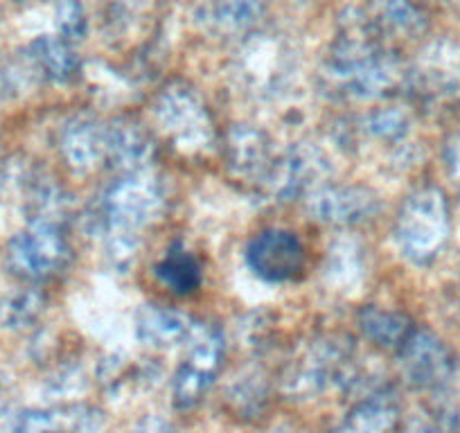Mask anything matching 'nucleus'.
Here are the masks:
<instances>
[{
	"label": "nucleus",
	"instance_id": "nucleus-1",
	"mask_svg": "<svg viewBox=\"0 0 460 433\" xmlns=\"http://www.w3.org/2000/svg\"><path fill=\"white\" fill-rule=\"evenodd\" d=\"M449 235V210L438 190H422L409 199L400 216V242L415 260H431Z\"/></svg>",
	"mask_w": 460,
	"mask_h": 433
},
{
	"label": "nucleus",
	"instance_id": "nucleus-2",
	"mask_svg": "<svg viewBox=\"0 0 460 433\" xmlns=\"http://www.w3.org/2000/svg\"><path fill=\"white\" fill-rule=\"evenodd\" d=\"M246 262L262 280L289 282L303 273L305 249L291 233L267 231L249 244Z\"/></svg>",
	"mask_w": 460,
	"mask_h": 433
},
{
	"label": "nucleus",
	"instance_id": "nucleus-3",
	"mask_svg": "<svg viewBox=\"0 0 460 433\" xmlns=\"http://www.w3.org/2000/svg\"><path fill=\"white\" fill-rule=\"evenodd\" d=\"M64 258V244L50 228H34L10 246V264L23 278H46Z\"/></svg>",
	"mask_w": 460,
	"mask_h": 433
},
{
	"label": "nucleus",
	"instance_id": "nucleus-4",
	"mask_svg": "<svg viewBox=\"0 0 460 433\" xmlns=\"http://www.w3.org/2000/svg\"><path fill=\"white\" fill-rule=\"evenodd\" d=\"M406 368L418 386H442L454 375V357L431 334H415L406 343Z\"/></svg>",
	"mask_w": 460,
	"mask_h": 433
},
{
	"label": "nucleus",
	"instance_id": "nucleus-5",
	"mask_svg": "<svg viewBox=\"0 0 460 433\" xmlns=\"http://www.w3.org/2000/svg\"><path fill=\"white\" fill-rule=\"evenodd\" d=\"M219 366V343H212V339H206L203 343H197L192 350V357L179 370L174 382V402L179 406H192L201 400L206 393L208 384L215 377V370Z\"/></svg>",
	"mask_w": 460,
	"mask_h": 433
},
{
	"label": "nucleus",
	"instance_id": "nucleus-6",
	"mask_svg": "<svg viewBox=\"0 0 460 433\" xmlns=\"http://www.w3.org/2000/svg\"><path fill=\"white\" fill-rule=\"evenodd\" d=\"M158 276L179 294H190V291L197 289L199 280H201L197 260L185 251H172L158 267Z\"/></svg>",
	"mask_w": 460,
	"mask_h": 433
},
{
	"label": "nucleus",
	"instance_id": "nucleus-7",
	"mask_svg": "<svg viewBox=\"0 0 460 433\" xmlns=\"http://www.w3.org/2000/svg\"><path fill=\"white\" fill-rule=\"evenodd\" d=\"M37 59L52 77H68L75 70V57L66 43L55 41V39H41L34 46Z\"/></svg>",
	"mask_w": 460,
	"mask_h": 433
},
{
	"label": "nucleus",
	"instance_id": "nucleus-8",
	"mask_svg": "<svg viewBox=\"0 0 460 433\" xmlns=\"http://www.w3.org/2000/svg\"><path fill=\"white\" fill-rule=\"evenodd\" d=\"M37 307V298L30 294L7 296V298L0 303V325H3V328H23L25 323L34 318Z\"/></svg>",
	"mask_w": 460,
	"mask_h": 433
},
{
	"label": "nucleus",
	"instance_id": "nucleus-9",
	"mask_svg": "<svg viewBox=\"0 0 460 433\" xmlns=\"http://www.w3.org/2000/svg\"><path fill=\"white\" fill-rule=\"evenodd\" d=\"M219 5L221 21H228L230 25L251 23L260 12V0H221Z\"/></svg>",
	"mask_w": 460,
	"mask_h": 433
},
{
	"label": "nucleus",
	"instance_id": "nucleus-10",
	"mask_svg": "<svg viewBox=\"0 0 460 433\" xmlns=\"http://www.w3.org/2000/svg\"><path fill=\"white\" fill-rule=\"evenodd\" d=\"M388 415L391 411L382 409V406H366L359 413H355L345 433H375L388 422Z\"/></svg>",
	"mask_w": 460,
	"mask_h": 433
},
{
	"label": "nucleus",
	"instance_id": "nucleus-11",
	"mask_svg": "<svg viewBox=\"0 0 460 433\" xmlns=\"http://www.w3.org/2000/svg\"><path fill=\"white\" fill-rule=\"evenodd\" d=\"M57 16H59V25L64 30V34H70V37H77L84 28L82 21V10L75 0H59L57 3Z\"/></svg>",
	"mask_w": 460,
	"mask_h": 433
},
{
	"label": "nucleus",
	"instance_id": "nucleus-12",
	"mask_svg": "<svg viewBox=\"0 0 460 433\" xmlns=\"http://www.w3.org/2000/svg\"><path fill=\"white\" fill-rule=\"evenodd\" d=\"M447 167H449L454 183H458L460 188V138L451 140L449 147H447Z\"/></svg>",
	"mask_w": 460,
	"mask_h": 433
},
{
	"label": "nucleus",
	"instance_id": "nucleus-13",
	"mask_svg": "<svg viewBox=\"0 0 460 433\" xmlns=\"http://www.w3.org/2000/svg\"><path fill=\"white\" fill-rule=\"evenodd\" d=\"M136 433H174V429L165 422V420H156V418H149L136 429Z\"/></svg>",
	"mask_w": 460,
	"mask_h": 433
}]
</instances>
